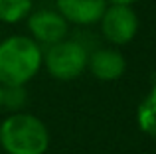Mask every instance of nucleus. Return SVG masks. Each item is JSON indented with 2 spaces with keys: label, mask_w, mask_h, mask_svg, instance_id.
I'll return each instance as SVG.
<instances>
[{
  "label": "nucleus",
  "mask_w": 156,
  "mask_h": 154,
  "mask_svg": "<svg viewBox=\"0 0 156 154\" xmlns=\"http://www.w3.org/2000/svg\"><path fill=\"white\" fill-rule=\"evenodd\" d=\"M87 71L95 77L97 81L103 83H113L119 81L126 71V58L119 47L107 46V47H97L95 51L89 54L87 61Z\"/></svg>",
  "instance_id": "obj_6"
},
{
  "label": "nucleus",
  "mask_w": 156,
  "mask_h": 154,
  "mask_svg": "<svg viewBox=\"0 0 156 154\" xmlns=\"http://www.w3.org/2000/svg\"><path fill=\"white\" fill-rule=\"evenodd\" d=\"M28 101H30V95H28L26 85H2V111H26Z\"/></svg>",
  "instance_id": "obj_10"
},
{
  "label": "nucleus",
  "mask_w": 156,
  "mask_h": 154,
  "mask_svg": "<svg viewBox=\"0 0 156 154\" xmlns=\"http://www.w3.org/2000/svg\"><path fill=\"white\" fill-rule=\"evenodd\" d=\"M34 8V0H0V22L18 24L28 18Z\"/></svg>",
  "instance_id": "obj_9"
},
{
  "label": "nucleus",
  "mask_w": 156,
  "mask_h": 154,
  "mask_svg": "<svg viewBox=\"0 0 156 154\" xmlns=\"http://www.w3.org/2000/svg\"><path fill=\"white\" fill-rule=\"evenodd\" d=\"M109 2L107 0H55V10L67 20L69 26L99 24Z\"/></svg>",
  "instance_id": "obj_7"
},
{
  "label": "nucleus",
  "mask_w": 156,
  "mask_h": 154,
  "mask_svg": "<svg viewBox=\"0 0 156 154\" xmlns=\"http://www.w3.org/2000/svg\"><path fill=\"white\" fill-rule=\"evenodd\" d=\"M89 51L81 42L65 38L44 50V67L55 81H73L87 71Z\"/></svg>",
  "instance_id": "obj_3"
},
{
  "label": "nucleus",
  "mask_w": 156,
  "mask_h": 154,
  "mask_svg": "<svg viewBox=\"0 0 156 154\" xmlns=\"http://www.w3.org/2000/svg\"><path fill=\"white\" fill-rule=\"evenodd\" d=\"M0 111H2V85H0Z\"/></svg>",
  "instance_id": "obj_12"
},
{
  "label": "nucleus",
  "mask_w": 156,
  "mask_h": 154,
  "mask_svg": "<svg viewBox=\"0 0 156 154\" xmlns=\"http://www.w3.org/2000/svg\"><path fill=\"white\" fill-rule=\"evenodd\" d=\"M28 36L42 50L61 42L69 36V24L55 8H40L32 10L26 18Z\"/></svg>",
  "instance_id": "obj_5"
},
{
  "label": "nucleus",
  "mask_w": 156,
  "mask_h": 154,
  "mask_svg": "<svg viewBox=\"0 0 156 154\" xmlns=\"http://www.w3.org/2000/svg\"><path fill=\"white\" fill-rule=\"evenodd\" d=\"M0 148L2 154H46L50 148V128L28 111L10 113L0 123Z\"/></svg>",
  "instance_id": "obj_2"
},
{
  "label": "nucleus",
  "mask_w": 156,
  "mask_h": 154,
  "mask_svg": "<svg viewBox=\"0 0 156 154\" xmlns=\"http://www.w3.org/2000/svg\"><path fill=\"white\" fill-rule=\"evenodd\" d=\"M138 28H140L138 14L134 6H129V4H109L99 20L101 36L113 47L130 44L136 38Z\"/></svg>",
  "instance_id": "obj_4"
},
{
  "label": "nucleus",
  "mask_w": 156,
  "mask_h": 154,
  "mask_svg": "<svg viewBox=\"0 0 156 154\" xmlns=\"http://www.w3.org/2000/svg\"><path fill=\"white\" fill-rule=\"evenodd\" d=\"M136 124L140 132L150 138H156V85H152L146 97L136 107Z\"/></svg>",
  "instance_id": "obj_8"
},
{
  "label": "nucleus",
  "mask_w": 156,
  "mask_h": 154,
  "mask_svg": "<svg viewBox=\"0 0 156 154\" xmlns=\"http://www.w3.org/2000/svg\"><path fill=\"white\" fill-rule=\"evenodd\" d=\"M0 154H2V148H0Z\"/></svg>",
  "instance_id": "obj_13"
},
{
  "label": "nucleus",
  "mask_w": 156,
  "mask_h": 154,
  "mask_svg": "<svg viewBox=\"0 0 156 154\" xmlns=\"http://www.w3.org/2000/svg\"><path fill=\"white\" fill-rule=\"evenodd\" d=\"M44 67V50L24 34L0 42V85H28Z\"/></svg>",
  "instance_id": "obj_1"
},
{
  "label": "nucleus",
  "mask_w": 156,
  "mask_h": 154,
  "mask_svg": "<svg viewBox=\"0 0 156 154\" xmlns=\"http://www.w3.org/2000/svg\"><path fill=\"white\" fill-rule=\"evenodd\" d=\"M109 4H129V6H133L134 2H138V0H107Z\"/></svg>",
  "instance_id": "obj_11"
}]
</instances>
